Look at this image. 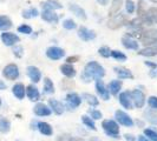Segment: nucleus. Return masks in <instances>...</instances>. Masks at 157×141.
<instances>
[{
  "instance_id": "obj_1",
  "label": "nucleus",
  "mask_w": 157,
  "mask_h": 141,
  "mask_svg": "<svg viewBox=\"0 0 157 141\" xmlns=\"http://www.w3.org/2000/svg\"><path fill=\"white\" fill-rule=\"evenodd\" d=\"M105 75V70L102 66L96 61H91L85 66L84 68V73L82 74V79L89 82L91 79H96V80H101Z\"/></svg>"
},
{
  "instance_id": "obj_30",
  "label": "nucleus",
  "mask_w": 157,
  "mask_h": 141,
  "mask_svg": "<svg viewBox=\"0 0 157 141\" xmlns=\"http://www.w3.org/2000/svg\"><path fill=\"white\" fill-rule=\"evenodd\" d=\"M122 4H123L122 0H112V5H111L110 11H109V16H115L116 13H118L119 9L122 8Z\"/></svg>"
},
{
  "instance_id": "obj_47",
  "label": "nucleus",
  "mask_w": 157,
  "mask_h": 141,
  "mask_svg": "<svg viewBox=\"0 0 157 141\" xmlns=\"http://www.w3.org/2000/svg\"><path fill=\"white\" fill-rule=\"evenodd\" d=\"M144 63H145L147 66H149V67H151L152 70H156V68H157V65H156V63H151V61H144Z\"/></svg>"
},
{
  "instance_id": "obj_51",
  "label": "nucleus",
  "mask_w": 157,
  "mask_h": 141,
  "mask_svg": "<svg viewBox=\"0 0 157 141\" xmlns=\"http://www.w3.org/2000/svg\"><path fill=\"white\" fill-rule=\"evenodd\" d=\"M137 141H149V140H148V139H147L144 135H140V136H138V140H137Z\"/></svg>"
},
{
  "instance_id": "obj_55",
  "label": "nucleus",
  "mask_w": 157,
  "mask_h": 141,
  "mask_svg": "<svg viewBox=\"0 0 157 141\" xmlns=\"http://www.w3.org/2000/svg\"><path fill=\"white\" fill-rule=\"evenodd\" d=\"M0 106H1V99H0Z\"/></svg>"
},
{
  "instance_id": "obj_26",
  "label": "nucleus",
  "mask_w": 157,
  "mask_h": 141,
  "mask_svg": "<svg viewBox=\"0 0 157 141\" xmlns=\"http://www.w3.org/2000/svg\"><path fill=\"white\" fill-rule=\"evenodd\" d=\"M37 128L39 129L40 133L44 134V135H47V136H50V135L53 134L52 127L48 125L47 122H38V127H37Z\"/></svg>"
},
{
  "instance_id": "obj_54",
  "label": "nucleus",
  "mask_w": 157,
  "mask_h": 141,
  "mask_svg": "<svg viewBox=\"0 0 157 141\" xmlns=\"http://www.w3.org/2000/svg\"><path fill=\"white\" fill-rule=\"evenodd\" d=\"M151 1H152V2H157V0H151Z\"/></svg>"
},
{
  "instance_id": "obj_45",
  "label": "nucleus",
  "mask_w": 157,
  "mask_h": 141,
  "mask_svg": "<svg viewBox=\"0 0 157 141\" xmlns=\"http://www.w3.org/2000/svg\"><path fill=\"white\" fill-rule=\"evenodd\" d=\"M89 113L91 114V118H92V119H96V120H98V119H101V118H102V113H101L99 110H89Z\"/></svg>"
},
{
  "instance_id": "obj_11",
  "label": "nucleus",
  "mask_w": 157,
  "mask_h": 141,
  "mask_svg": "<svg viewBox=\"0 0 157 141\" xmlns=\"http://www.w3.org/2000/svg\"><path fill=\"white\" fill-rule=\"evenodd\" d=\"M96 91L97 93L99 94V96L102 98L103 100H109L110 99V93H109V89H106V87L104 85L102 80H97L96 82Z\"/></svg>"
},
{
  "instance_id": "obj_42",
  "label": "nucleus",
  "mask_w": 157,
  "mask_h": 141,
  "mask_svg": "<svg viewBox=\"0 0 157 141\" xmlns=\"http://www.w3.org/2000/svg\"><path fill=\"white\" fill-rule=\"evenodd\" d=\"M13 53L17 58H21L24 53V48L21 46H14L13 47Z\"/></svg>"
},
{
  "instance_id": "obj_48",
  "label": "nucleus",
  "mask_w": 157,
  "mask_h": 141,
  "mask_svg": "<svg viewBox=\"0 0 157 141\" xmlns=\"http://www.w3.org/2000/svg\"><path fill=\"white\" fill-rule=\"evenodd\" d=\"M124 138H125L126 141H135L134 135H131V134H125V135H124Z\"/></svg>"
},
{
  "instance_id": "obj_8",
  "label": "nucleus",
  "mask_w": 157,
  "mask_h": 141,
  "mask_svg": "<svg viewBox=\"0 0 157 141\" xmlns=\"http://www.w3.org/2000/svg\"><path fill=\"white\" fill-rule=\"evenodd\" d=\"M46 55L47 58H50L51 60H58L60 58H63L65 55V52H64L63 48H59V47H48L46 49Z\"/></svg>"
},
{
  "instance_id": "obj_19",
  "label": "nucleus",
  "mask_w": 157,
  "mask_h": 141,
  "mask_svg": "<svg viewBox=\"0 0 157 141\" xmlns=\"http://www.w3.org/2000/svg\"><path fill=\"white\" fill-rule=\"evenodd\" d=\"M41 18H43V20H45L47 23H58V20H59V18H58V16L56 14L55 12L53 11H48V9L43 11Z\"/></svg>"
},
{
  "instance_id": "obj_35",
  "label": "nucleus",
  "mask_w": 157,
  "mask_h": 141,
  "mask_svg": "<svg viewBox=\"0 0 157 141\" xmlns=\"http://www.w3.org/2000/svg\"><path fill=\"white\" fill-rule=\"evenodd\" d=\"M82 121H83V124L85 126H87L89 128H91L92 131H96L97 128H96V125H94V120L91 119V118H89L87 115H83L82 117Z\"/></svg>"
},
{
  "instance_id": "obj_17",
  "label": "nucleus",
  "mask_w": 157,
  "mask_h": 141,
  "mask_svg": "<svg viewBox=\"0 0 157 141\" xmlns=\"http://www.w3.org/2000/svg\"><path fill=\"white\" fill-rule=\"evenodd\" d=\"M41 7L48 11H55V9H60L63 7L62 4L58 1V0H46L45 2H41Z\"/></svg>"
},
{
  "instance_id": "obj_53",
  "label": "nucleus",
  "mask_w": 157,
  "mask_h": 141,
  "mask_svg": "<svg viewBox=\"0 0 157 141\" xmlns=\"http://www.w3.org/2000/svg\"><path fill=\"white\" fill-rule=\"evenodd\" d=\"M69 141H83L82 139H77V138H75V139H70Z\"/></svg>"
},
{
  "instance_id": "obj_16",
  "label": "nucleus",
  "mask_w": 157,
  "mask_h": 141,
  "mask_svg": "<svg viewBox=\"0 0 157 141\" xmlns=\"http://www.w3.org/2000/svg\"><path fill=\"white\" fill-rule=\"evenodd\" d=\"M122 44L123 46L128 48V49H135V51H138V42L135 39H132L130 35H125L122 38Z\"/></svg>"
},
{
  "instance_id": "obj_6",
  "label": "nucleus",
  "mask_w": 157,
  "mask_h": 141,
  "mask_svg": "<svg viewBox=\"0 0 157 141\" xmlns=\"http://www.w3.org/2000/svg\"><path fill=\"white\" fill-rule=\"evenodd\" d=\"M115 115H116V119H117V121L121 125L125 126V127H132L134 126L132 119L129 117L125 112H123V110H116Z\"/></svg>"
},
{
  "instance_id": "obj_46",
  "label": "nucleus",
  "mask_w": 157,
  "mask_h": 141,
  "mask_svg": "<svg viewBox=\"0 0 157 141\" xmlns=\"http://www.w3.org/2000/svg\"><path fill=\"white\" fill-rule=\"evenodd\" d=\"M78 60H79V56H78V55H73V56H69V58L66 59V61H67V63H77Z\"/></svg>"
},
{
  "instance_id": "obj_52",
  "label": "nucleus",
  "mask_w": 157,
  "mask_h": 141,
  "mask_svg": "<svg viewBox=\"0 0 157 141\" xmlns=\"http://www.w3.org/2000/svg\"><path fill=\"white\" fill-rule=\"evenodd\" d=\"M101 5H108V2H109V0H97Z\"/></svg>"
},
{
  "instance_id": "obj_37",
  "label": "nucleus",
  "mask_w": 157,
  "mask_h": 141,
  "mask_svg": "<svg viewBox=\"0 0 157 141\" xmlns=\"http://www.w3.org/2000/svg\"><path fill=\"white\" fill-rule=\"evenodd\" d=\"M63 27L66 30H75L77 27V24L75 23L72 19H66L63 21Z\"/></svg>"
},
{
  "instance_id": "obj_56",
  "label": "nucleus",
  "mask_w": 157,
  "mask_h": 141,
  "mask_svg": "<svg viewBox=\"0 0 157 141\" xmlns=\"http://www.w3.org/2000/svg\"><path fill=\"white\" fill-rule=\"evenodd\" d=\"M17 141H21V140H17Z\"/></svg>"
},
{
  "instance_id": "obj_31",
  "label": "nucleus",
  "mask_w": 157,
  "mask_h": 141,
  "mask_svg": "<svg viewBox=\"0 0 157 141\" xmlns=\"http://www.w3.org/2000/svg\"><path fill=\"white\" fill-rule=\"evenodd\" d=\"M121 87H122V81L121 80H113L109 84V89H110L111 94H113V95H117Z\"/></svg>"
},
{
  "instance_id": "obj_41",
  "label": "nucleus",
  "mask_w": 157,
  "mask_h": 141,
  "mask_svg": "<svg viewBox=\"0 0 157 141\" xmlns=\"http://www.w3.org/2000/svg\"><path fill=\"white\" fill-rule=\"evenodd\" d=\"M18 32L24 33V34H31L32 28H31V26H29V25H21V26L18 27Z\"/></svg>"
},
{
  "instance_id": "obj_50",
  "label": "nucleus",
  "mask_w": 157,
  "mask_h": 141,
  "mask_svg": "<svg viewBox=\"0 0 157 141\" xmlns=\"http://www.w3.org/2000/svg\"><path fill=\"white\" fill-rule=\"evenodd\" d=\"M150 77H152V78H155V77H157V70H154L150 72Z\"/></svg>"
},
{
  "instance_id": "obj_29",
  "label": "nucleus",
  "mask_w": 157,
  "mask_h": 141,
  "mask_svg": "<svg viewBox=\"0 0 157 141\" xmlns=\"http://www.w3.org/2000/svg\"><path fill=\"white\" fill-rule=\"evenodd\" d=\"M11 129V122L6 118L0 117V133H8Z\"/></svg>"
},
{
  "instance_id": "obj_21",
  "label": "nucleus",
  "mask_w": 157,
  "mask_h": 141,
  "mask_svg": "<svg viewBox=\"0 0 157 141\" xmlns=\"http://www.w3.org/2000/svg\"><path fill=\"white\" fill-rule=\"evenodd\" d=\"M69 9H70L71 12H72L76 16H78V18L83 19V20H86L85 11H84L82 7H79L78 5H76V4H71L70 6H69Z\"/></svg>"
},
{
  "instance_id": "obj_15",
  "label": "nucleus",
  "mask_w": 157,
  "mask_h": 141,
  "mask_svg": "<svg viewBox=\"0 0 157 141\" xmlns=\"http://www.w3.org/2000/svg\"><path fill=\"white\" fill-rule=\"evenodd\" d=\"M27 75H29V78L31 79L33 82H39L40 79H41V73H40V70L37 68V67H34V66H29L27 67Z\"/></svg>"
},
{
  "instance_id": "obj_14",
  "label": "nucleus",
  "mask_w": 157,
  "mask_h": 141,
  "mask_svg": "<svg viewBox=\"0 0 157 141\" xmlns=\"http://www.w3.org/2000/svg\"><path fill=\"white\" fill-rule=\"evenodd\" d=\"M119 102L123 107H125L128 110H132V100L129 92H123L119 94Z\"/></svg>"
},
{
  "instance_id": "obj_38",
  "label": "nucleus",
  "mask_w": 157,
  "mask_h": 141,
  "mask_svg": "<svg viewBox=\"0 0 157 141\" xmlns=\"http://www.w3.org/2000/svg\"><path fill=\"white\" fill-rule=\"evenodd\" d=\"M148 16L152 23H157V7H151L148 11Z\"/></svg>"
},
{
  "instance_id": "obj_24",
  "label": "nucleus",
  "mask_w": 157,
  "mask_h": 141,
  "mask_svg": "<svg viewBox=\"0 0 157 141\" xmlns=\"http://www.w3.org/2000/svg\"><path fill=\"white\" fill-rule=\"evenodd\" d=\"M138 54L143 55V56H154V55H157V44H154L152 46L143 48L142 51L138 52Z\"/></svg>"
},
{
  "instance_id": "obj_2",
  "label": "nucleus",
  "mask_w": 157,
  "mask_h": 141,
  "mask_svg": "<svg viewBox=\"0 0 157 141\" xmlns=\"http://www.w3.org/2000/svg\"><path fill=\"white\" fill-rule=\"evenodd\" d=\"M102 127L108 135H110L112 138H119L118 136L119 135V126L113 120H104Z\"/></svg>"
},
{
  "instance_id": "obj_23",
  "label": "nucleus",
  "mask_w": 157,
  "mask_h": 141,
  "mask_svg": "<svg viewBox=\"0 0 157 141\" xmlns=\"http://www.w3.org/2000/svg\"><path fill=\"white\" fill-rule=\"evenodd\" d=\"M60 70H62V73H63L65 77H67V78H73L75 75H76V70H75V67L71 65V63H64L60 66Z\"/></svg>"
},
{
  "instance_id": "obj_32",
  "label": "nucleus",
  "mask_w": 157,
  "mask_h": 141,
  "mask_svg": "<svg viewBox=\"0 0 157 141\" xmlns=\"http://www.w3.org/2000/svg\"><path fill=\"white\" fill-rule=\"evenodd\" d=\"M44 92L46 94L55 93V86H53V82L51 81L50 78L44 79Z\"/></svg>"
},
{
  "instance_id": "obj_12",
  "label": "nucleus",
  "mask_w": 157,
  "mask_h": 141,
  "mask_svg": "<svg viewBox=\"0 0 157 141\" xmlns=\"http://www.w3.org/2000/svg\"><path fill=\"white\" fill-rule=\"evenodd\" d=\"M34 113H36V115H38V117H48V115H51V108L50 107H47L45 103H37L36 106H34Z\"/></svg>"
},
{
  "instance_id": "obj_27",
  "label": "nucleus",
  "mask_w": 157,
  "mask_h": 141,
  "mask_svg": "<svg viewBox=\"0 0 157 141\" xmlns=\"http://www.w3.org/2000/svg\"><path fill=\"white\" fill-rule=\"evenodd\" d=\"M144 117H145V119L149 121L150 124L157 125V110L151 108V110H147V112L144 113Z\"/></svg>"
},
{
  "instance_id": "obj_43",
  "label": "nucleus",
  "mask_w": 157,
  "mask_h": 141,
  "mask_svg": "<svg viewBox=\"0 0 157 141\" xmlns=\"http://www.w3.org/2000/svg\"><path fill=\"white\" fill-rule=\"evenodd\" d=\"M125 5H126V11H128L130 14H131V13H134V11H135L134 1H132V0H126Z\"/></svg>"
},
{
  "instance_id": "obj_7",
  "label": "nucleus",
  "mask_w": 157,
  "mask_h": 141,
  "mask_svg": "<svg viewBox=\"0 0 157 141\" xmlns=\"http://www.w3.org/2000/svg\"><path fill=\"white\" fill-rule=\"evenodd\" d=\"M131 100L134 101L135 106L137 107V108H142L143 106H144V102H145V95L143 94V92L141 91H138V89H135L132 91L131 93Z\"/></svg>"
},
{
  "instance_id": "obj_33",
  "label": "nucleus",
  "mask_w": 157,
  "mask_h": 141,
  "mask_svg": "<svg viewBox=\"0 0 157 141\" xmlns=\"http://www.w3.org/2000/svg\"><path fill=\"white\" fill-rule=\"evenodd\" d=\"M82 98H83V99H84L89 105H91V106H97V105L99 103L98 99H97L94 95H91V94L84 93L83 95H82Z\"/></svg>"
},
{
  "instance_id": "obj_9",
  "label": "nucleus",
  "mask_w": 157,
  "mask_h": 141,
  "mask_svg": "<svg viewBox=\"0 0 157 141\" xmlns=\"http://www.w3.org/2000/svg\"><path fill=\"white\" fill-rule=\"evenodd\" d=\"M1 40L6 46H13L14 44L20 41L18 35L13 34V33H8V32H5L1 34Z\"/></svg>"
},
{
  "instance_id": "obj_13",
  "label": "nucleus",
  "mask_w": 157,
  "mask_h": 141,
  "mask_svg": "<svg viewBox=\"0 0 157 141\" xmlns=\"http://www.w3.org/2000/svg\"><path fill=\"white\" fill-rule=\"evenodd\" d=\"M78 37L84 41H90L96 38V33L91 30H87L86 27H80L78 30Z\"/></svg>"
},
{
  "instance_id": "obj_40",
  "label": "nucleus",
  "mask_w": 157,
  "mask_h": 141,
  "mask_svg": "<svg viewBox=\"0 0 157 141\" xmlns=\"http://www.w3.org/2000/svg\"><path fill=\"white\" fill-rule=\"evenodd\" d=\"M98 53L102 55L103 58H109V56L111 55V51H110V48H109V47L103 46L98 49Z\"/></svg>"
},
{
  "instance_id": "obj_36",
  "label": "nucleus",
  "mask_w": 157,
  "mask_h": 141,
  "mask_svg": "<svg viewBox=\"0 0 157 141\" xmlns=\"http://www.w3.org/2000/svg\"><path fill=\"white\" fill-rule=\"evenodd\" d=\"M111 56L115 58L116 60H119V61H125L126 60V55L123 54L119 51H111Z\"/></svg>"
},
{
  "instance_id": "obj_3",
  "label": "nucleus",
  "mask_w": 157,
  "mask_h": 141,
  "mask_svg": "<svg viewBox=\"0 0 157 141\" xmlns=\"http://www.w3.org/2000/svg\"><path fill=\"white\" fill-rule=\"evenodd\" d=\"M140 40L144 45H154L157 44V30H148L140 34Z\"/></svg>"
},
{
  "instance_id": "obj_20",
  "label": "nucleus",
  "mask_w": 157,
  "mask_h": 141,
  "mask_svg": "<svg viewBox=\"0 0 157 141\" xmlns=\"http://www.w3.org/2000/svg\"><path fill=\"white\" fill-rule=\"evenodd\" d=\"M48 105H50V107L53 110V112H55L56 114L60 115V114L64 113V106L60 101L55 100V99H50V100H48Z\"/></svg>"
},
{
  "instance_id": "obj_28",
  "label": "nucleus",
  "mask_w": 157,
  "mask_h": 141,
  "mask_svg": "<svg viewBox=\"0 0 157 141\" xmlns=\"http://www.w3.org/2000/svg\"><path fill=\"white\" fill-rule=\"evenodd\" d=\"M12 27L11 19L6 16H0V31H7Z\"/></svg>"
},
{
  "instance_id": "obj_39",
  "label": "nucleus",
  "mask_w": 157,
  "mask_h": 141,
  "mask_svg": "<svg viewBox=\"0 0 157 141\" xmlns=\"http://www.w3.org/2000/svg\"><path fill=\"white\" fill-rule=\"evenodd\" d=\"M144 135H147L151 141H157V132L152 129H144Z\"/></svg>"
},
{
  "instance_id": "obj_34",
  "label": "nucleus",
  "mask_w": 157,
  "mask_h": 141,
  "mask_svg": "<svg viewBox=\"0 0 157 141\" xmlns=\"http://www.w3.org/2000/svg\"><path fill=\"white\" fill-rule=\"evenodd\" d=\"M38 9L37 8H30V9H25V11H23V16L24 18H26V19H30V18H32V16H38Z\"/></svg>"
},
{
  "instance_id": "obj_49",
  "label": "nucleus",
  "mask_w": 157,
  "mask_h": 141,
  "mask_svg": "<svg viewBox=\"0 0 157 141\" xmlns=\"http://www.w3.org/2000/svg\"><path fill=\"white\" fill-rule=\"evenodd\" d=\"M2 89H6V84L2 80H0V91H2Z\"/></svg>"
},
{
  "instance_id": "obj_18",
  "label": "nucleus",
  "mask_w": 157,
  "mask_h": 141,
  "mask_svg": "<svg viewBox=\"0 0 157 141\" xmlns=\"http://www.w3.org/2000/svg\"><path fill=\"white\" fill-rule=\"evenodd\" d=\"M26 95L31 101H38L40 98L39 91L37 89V87L32 86V85L26 87Z\"/></svg>"
},
{
  "instance_id": "obj_5",
  "label": "nucleus",
  "mask_w": 157,
  "mask_h": 141,
  "mask_svg": "<svg viewBox=\"0 0 157 141\" xmlns=\"http://www.w3.org/2000/svg\"><path fill=\"white\" fill-rule=\"evenodd\" d=\"M126 24V16L124 14H118L115 16L113 18H111L108 23V27L111 30H117L119 27H122L123 25Z\"/></svg>"
},
{
  "instance_id": "obj_4",
  "label": "nucleus",
  "mask_w": 157,
  "mask_h": 141,
  "mask_svg": "<svg viewBox=\"0 0 157 141\" xmlns=\"http://www.w3.org/2000/svg\"><path fill=\"white\" fill-rule=\"evenodd\" d=\"M2 75L8 80H16L19 77V70L18 66L14 63H10L7 65L4 70H2Z\"/></svg>"
},
{
  "instance_id": "obj_25",
  "label": "nucleus",
  "mask_w": 157,
  "mask_h": 141,
  "mask_svg": "<svg viewBox=\"0 0 157 141\" xmlns=\"http://www.w3.org/2000/svg\"><path fill=\"white\" fill-rule=\"evenodd\" d=\"M12 92H13V94H14V96H16L17 99L21 100L25 96V87H24L23 84H16L13 86V88H12Z\"/></svg>"
},
{
  "instance_id": "obj_10",
  "label": "nucleus",
  "mask_w": 157,
  "mask_h": 141,
  "mask_svg": "<svg viewBox=\"0 0 157 141\" xmlns=\"http://www.w3.org/2000/svg\"><path fill=\"white\" fill-rule=\"evenodd\" d=\"M66 102H67V106L70 108L75 110L82 103V99L77 93H69L66 95Z\"/></svg>"
},
{
  "instance_id": "obj_22",
  "label": "nucleus",
  "mask_w": 157,
  "mask_h": 141,
  "mask_svg": "<svg viewBox=\"0 0 157 141\" xmlns=\"http://www.w3.org/2000/svg\"><path fill=\"white\" fill-rule=\"evenodd\" d=\"M113 70H115V73L117 74L119 79H132L134 78L132 73H131L129 70L124 68V67H115Z\"/></svg>"
},
{
  "instance_id": "obj_44",
  "label": "nucleus",
  "mask_w": 157,
  "mask_h": 141,
  "mask_svg": "<svg viewBox=\"0 0 157 141\" xmlns=\"http://www.w3.org/2000/svg\"><path fill=\"white\" fill-rule=\"evenodd\" d=\"M148 103L151 108L154 110H157V96H150L148 99Z\"/></svg>"
}]
</instances>
